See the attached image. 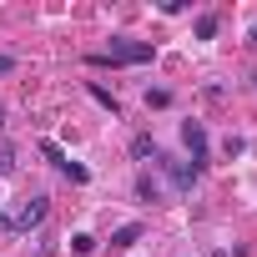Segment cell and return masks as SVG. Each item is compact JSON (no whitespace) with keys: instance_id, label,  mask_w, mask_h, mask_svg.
<instances>
[{"instance_id":"1","label":"cell","mask_w":257,"mask_h":257,"mask_svg":"<svg viewBox=\"0 0 257 257\" xmlns=\"http://www.w3.org/2000/svg\"><path fill=\"white\" fill-rule=\"evenodd\" d=\"M152 56H157L152 41H126V36H116L106 51H91L86 61H91V66H147Z\"/></svg>"},{"instance_id":"2","label":"cell","mask_w":257,"mask_h":257,"mask_svg":"<svg viewBox=\"0 0 257 257\" xmlns=\"http://www.w3.org/2000/svg\"><path fill=\"white\" fill-rule=\"evenodd\" d=\"M46 212H51V197H31V202L16 212V232H21V237H31V232L46 222Z\"/></svg>"},{"instance_id":"3","label":"cell","mask_w":257,"mask_h":257,"mask_svg":"<svg viewBox=\"0 0 257 257\" xmlns=\"http://www.w3.org/2000/svg\"><path fill=\"white\" fill-rule=\"evenodd\" d=\"M157 167H162V172L172 177V187H177V192H192V182L202 177V172H197L192 162H177V157H157Z\"/></svg>"},{"instance_id":"4","label":"cell","mask_w":257,"mask_h":257,"mask_svg":"<svg viewBox=\"0 0 257 257\" xmlns=\"http://www.w3.org/2000/svg\"><path fill=\"white\" fill-rule=\"evenodd\" d=\"M182 142H187V152H192V167L202 172V167H207V132H202V121H182Z\"/></svg>"},{"instance_id":"5","label":"cell","mask_w":257,"mask_h":257,"mask_svg":"<svg viewBox=\"0 0 257 257\" xmlns=\"http://www.w3.org/2000/svg\"><path fill=\"white\" fill-rule=\"evenodd\" d=\"M192 31H197V41H212V36L222 31V16H217V11H207V16H197V26H192Z\"/></svg>"},{"instance_id":"6","label":"cell","mask_w":257,"mask_h":257,"mask_svg":"<svg viewBox=\"0 0 257 257\" xmlns=\"http://www.w3.org/2000/svg\"><path fill=\"white\" fill-rule=\"evenodd\" d=\"M86 91H91V101H101V106H106L111 116H121V101H116V96H111V91H106L101 81H86Z\"/></svg>"},{"instance_id":"7","label":"cell","mask_w":257,"mask_h":257,"mask_svg":"<svg viewBox=\"0 0 257 257\" xmlns=\"http://www.w3.org/2000/svg\"><path fill=\"white\" fill-rule=\"evenodd\" d=\"M137 197H142V202H162V182H157L152 172H142V177H137Z\"/></svg>"},{"instance_id":"8","label":"cell","mask_w":257,"mask_h":257,"mask_svg":"<svg viewBox=\"0 0 257 257\" xmlns=\"http://www.w3.org/2000/svg\"><path fill=\"white\" fill-rule=\"evenodd\" d=\"M132 242H142V222H126L111 232V247H132Z\"/></svg>"},{"instance_id":"9","label":"cell","mask_w":257,"mask_h":257,"mask_svg":"<svg viewBox=\"0 0 257 257\" xmlns=\"http://www.w3.org/2000/svg\"><path fill=\"white\" fill-rule=\"evenodd\" d=\"M132 157H137V162H147V157H152V162H157V157H162V152H157V142H152V137H147V132H142V137H132Z\"/></svg>"},{"instance_id":"10","label":"cell","mask_w":257,"mask_h":257,"mask_svg":"<svg viewBox=\"0 0 257 257\" xmlns=\"http://www.w3.org/2000/svg\"><path fill=\"white\" fill-rule=\"evenodd\" d=\"M71 252L91 257V252H96V237H91V232H76V237H71Z\"/></svg>"},{"instance_id":"11","label":"cell","mask_w":257,"mask_h":257,"mask_svg":"<svg viewBox=\"0 0 257 257\" xmlns=\"http://www.w3.org/2000/svg\"><path fill=\"white\" fill-rule=\"evenodd\" d=\"M41 152H46V157H51V162H56V167H66V162H71V157H66V152H61V147H56V142H51V137H46V142H41Z\"/></svg>"},{"instance_id":"12","label":"cell","mask_w":257,"mask_h":257,"mask_svg":"<svg viewBox=\"0 0 257 257\" xmlns=\"http://www.w3.org/2000/svg\"><path fill=\"white\" fill-rule=\"evenodd\" d=\"M16 172V147H0V177Z\"/></svg>"},{"instance_id":"13","label":"cell","mask_w":257,"mask_h":257,"mask_svg":"<svg viewBox=\"0 0 257 257\" xmlns=\"http://www.w3.org/2000/svg\"><path fill=\"white\" fill-rule=\"evenodd\" d=\"M147 106H157V111H162V106H172V91H162V86H157V91H147Z\"/></svg>"},{"instance_id":"14","label":"cell","mask_w":257,"mask_h":257,"mask_svg":"<svg viewBox=\"0 0 257 257\" xmlns=\"http://www.w3.org/2000/svg\"><path fill=\"white\" fill-rule=\"evenodd\" d=\"M0 232H16V212H0Z\"/></svg>"},{"instance_id":"15","label":"cell","mask_w":257,"mask_h":257,"mask_svg":"<svg viewBox=\"0 0 257 257\" xmlns=\"http://www.w3.org/2000/svg\"><path fill=\"white\" fill-rule=\"evenodd\" d=\"M16 71V56H0V76H11Z\"/></svg>"},{"instance_id":"16","label":"cell","mask_w":257,"mask_h":257,"mask_svg":"<svg viewBox=\"0 0 257 257\" xmlns=\"http://www.w3.org/2000/svg\"><path fill=\"white\" fill-rule=\"evenodd\" d=\"M247 46H257V26H252V31H247Z\"/></svg>"},{"instance_id":"17","label":"cell","mask_w":257,"mask_h":257,"mask_svg":"<svg viewBox=\"0 0 257 257\" xmlns=\"http://www.w3.org/2000/svg\"><path fill=\"white\" fill-rule=\"evenodd\" d=\"M0 126H6V111H0Z\"/></svg>"},{"instance_id":"18","label":"cell","mask_w":257,"mask_h":257,"mask_svg":"<svg viewBox=\"0 0 257 257\" xmlns=\"http://www.w3.org/2000/svg\"><path fill=\"white\" fill-rule=\"evenodd\" d=\"M252 81H257V76H252Z\"/></svg>"}]
</instances>
